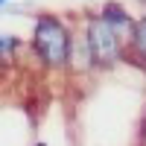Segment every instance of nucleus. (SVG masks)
<instances>
[{
  "label": "nucleus",
  "mask_w": 146,
  "mask_h": 146,
  "mask_svg": "<svg viewBox=\"0 0 146 146\" xmlns=\"http://www.w3.org/2000/svg\"><path fill=\"white\" fill-rule=\"evenodd\" d=\"M6 3H9V0H0V9H3V6H6Z\"/></svg>",
  "instance_id": "nucleus-8"
},
{
  "label": "nucleus",
  "mask_w": 146,
  "mask_h": 146,
  "mask_svg": "<svg viewBox=\"0 0 146 146\" xmlns=\"http://www.w3.org/2000/svg\"><path fill=\"white\" fill-rule=\"evenodd\" d=\"M3 64H6V62H3V58H0V76H3Z\"/></svg>",
  "instance_id": "nucleus-7"
},
{
  "label": "nucleus",
  "mask_w": 146,
  "mask_h": 146,
  "mask_svg": "<svg viewBox=\"0 0 146 146\" xmlns=\"http://www.w3.org/2000/svg\"><path fill=\"white\" fill-rule=\"evenodd\" d=\"M100 15L111 23V29L123 38V44L129 47L131 44V35H135V21H137V15L131 12L123 0H105V3L100 6ZM129 56V53H126Z\"/></svg>",
  "instance_id": "nucleus-3"
},
{
  "label": "nucleus",
  "mask_w": 146,
  "mask_h": 146,
  "mask_svg": "<svg viewBox=\"0 0 146 146\" xmlns=\"http://www.w3.org/2000/svg\"><path fill=\"white\" fill-rule=\"evenodd\" d=\"M18 50H21V38H18V35H6V32H0V58L6 62V58L15 56Z\"/></svg>",
  "instance_id": "nucleus-6"
},
{
  "label": "nucleus",
  "mask_w": 146,
  "mask_h": 146,
  "mask_svg": "<svg viewBox=\"0 0 146 146\" xmlns=\"http://www.w3.org/2000/svg\"><path fill=\"white\" fill-rule=\"evenodd\" d=\"M129 56L137 64L146 62V0H140V12H137V21H135V35H131V44H129Z\"/></svg>",
  "instance_id": "nucleus-5"
},
{
  "label": "nucleus",
  "mask_w": 146,
  "mask_h": 146,
  "mask_svg": "<svg viewBox=\"0 0 146 146\" xmlns=\"http://www.w3.org/2000/svg\"><path fill=\"white\" fill-rule=\"evenodd\" d=\"M70 44H73V29L62 15H53V12L35 15L29 47L47 70H67Z\"/></svg>",
  "instance_id": "nucleus-1"
},
{
  "label": "nucleus",
  "mask_w": 146,
  "mask_h": 146,
  "mask_svg": "<svg viewBox=\"0 0 146 146\" xmlns=\"http://www.w3.org/2000/svg\"><path fill=\"white\" fill-rule=\"evenodd\" d=\"M143 70H146V62H143Z\"/></svg>",
  "instance_id": "nucleus-9"
},
{
  "label": "nucleus",
  "mask_w": 146,
  "mask_h": 146,
  "mask_svg": "<svg viewBox=\"0 0 146 146\" xmlns=\"http://www.w3.org/2000/svg\"><path fill=\"white\" fill-rule=\"evenodd\" d=\"M67 70L76 73V76H85V73L96 70V62H94V53L88 47L85 32H73V44H70V56H67Z\"/></svg>",
  "instance_id": "nucleus-4"
},
{
  "label": "nucleus",
  "mask_w": 146,
  "mask_h": 146,
  "mask_svg": "<svg viewBox=\"0 0 146 146\" xmlns=\"http://www.w3.org/2000/svg\"><path fill=\"white\" fill-rule=\"evenodd\" d=\"M82 32H85L88 47H91V53H94L96 70H111V67H117L126 58L129 47L123 44V38L111 29V23H108L100 12H88V15H85Z\"/></svg>",
  "instance_id": "nucleus-2"
}]
</instances>
